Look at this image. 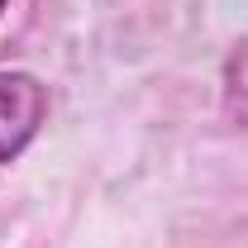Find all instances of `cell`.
I'll list each match as a JSON object with an SVG mask.
<instances>
[{
	"instance_id": "obj_1",
	"label": "cell",
	"mask_w": 248,
	"mask_h": 248,
	"mask_svg": "<svg viewBox=\"0 0 248 248\" xmlns=\"http://www.w3.org/2000/svg\"><path fill=\"white\" fill-rule=\"evenodd\" d=\"M48 86L24 67H0V167L29 148L48 124Z\"/></svg>"
},
{
	"instance_id": "obj_2",
	"label": "cell",
	"mask_w": 248,
	"mask_h": 248,
	"mask_svg": "<svg viewBox=\"0 0 248 248\" xmlns=\"http://www.w3.org/2000/svg\"><path fill=\"white\" fill-rule=\"evenodd\" d=\"M5 10H10V0H0V19H5Z\"/></svg>"
}]
</instances>
